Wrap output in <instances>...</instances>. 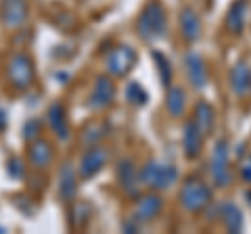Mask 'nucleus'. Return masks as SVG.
I'll return each mask as SVG.
<instances>
[{"label":"nucleus","mask_w":251,"mask_h":234,"mask_svg":"<svg viewBox=\"0 0 251 234\" xmlns=\"http://www.w3.org/2000/svg\"><path fill=\"white\" fill-rule=\"evenodd\" d=\"M136 32L147 42L159 40L168 32V15L159 0H149L136 19Z\"/></svg>","instance_id":"f257e3e1"},{"label":"nucleus","mask_w":251,"mask_h":234,"mask_svg":"<svg viewBox=\"0 0 251 234\" xmlns=\"http://www.w3.org/2000/svg\"><path fill=\"white\" fill-rule=\"evenodd\" d=\"M191 119L197 123L203 134L209 136L211 132H214V128H216V109L211 107L207 100H199V103L195 105V109H193Z\"/></svg>","instance_id":"4be33fe9"},{"label":"nucleus","mask_w":251,"mask_h":234,"mask_svg":"<svg viewBox=\"0 0 251 234\" xmlns=\"http://www.w3.org/2000/svg\"><path fill=\"white\" fill-rule=\"evenodd\" d=\"M178 201L188 213H201L211 205L214 192H211L207 182H203L199 176H188L180 186Z\"/></svg>","instance_id":"f03ea898"},{"label":"nucleus","mask_w":251,"mask_h":234,"mask_svg":"<svg viewBox=\"0 0 251 234\" xmlns=\"http://www.w3.org/2000/svg\"><path fill=\"white\" fill-rule=\"evenodd\" d=\"M205 134L199 130V126L193 119H188L182 128V151L186 159H199L203 153V144H205Z\"/></svg>","instance_id":"f8f14e48"},{"label":"nucleus","mask_w":251,"mask_h":234,"mask_svg":"<svg viewBox=\"0 0 251 234\" xmlns=\"http://www.w3.org/2000/svg\"><path fill=\"white\" fill-rule=\"evenodd\" d=\"M184 69H186V77L191 82L193 88H205L207 82H209V71H207V65L203 61L201 54L197 52H186L184 54Z\"/></svg>","instance_id":"ddd939ff"},{"label":"nucleus","mask_w":251,"mask_h":234,"mask_svg":"<svg viewBox=\"0 0 251 234\" xmlns=\"http://www.w3.org/2000/svg\"><path fill=\"white\" fill-rule=\"evenodd\" d=\"M166 109L172 117H182L186 111V92L182 86H168Z\"/></svg>","instance_id":"5701e85b"},{"label":"nucleus","mask_w":251,"mask_h":234,"mask_svg":"<svg viewBox=\"0 0 251 234\" xmlns=\"http://www.w3.org/2000/svg\"><path fill=\"white\" fill-rule=\"evenodd\" d=\"M109 161V153L107 149H103L100 144H92L86 146V151L80 159V167H77V174H80L82 180H90V178L99 176L100 171L105 169Z\"/></svg>","instance_id":"6e6552de"},{"label":"nucleus","mask_w":251,"mask_h":234,"mask_svg":"<svg viewBox=\"0 0 251 234\" xmlns=\"http://www.w3.org/2000/svg\"><path fill=\"white\" fill-rule=\"evenodd\" d=\"M6 171H9L11 178H21V174H23L21 159H19V157H11L9 163H6Z\"/></svg>","instance_id":"c85d7f7f"},{"label":"nucleus","mask_w":251,"mask_h":234,"mask_svg":"<svg viewBox=\"0 0 251 234\" xmlns=\"http://www.w3.org/2000/svg\"><path fill=\"white\" fill-rule=\"evenodd\" d=\"M126 100L134 107H145L149 103V92L138 82H128V86H126Z\"/></svg>","instance_id":"a878e982"},{"label":"nucleus","mask_w":251,"mask_h":234,"mask_svg":"<svg viewBox=\"0 0 251 234\" xmlns=\"http://www.w3.org/2000/svg\"><path fill=\"white\" fill-rule=\"evenodd\" d=\"M230 88L237 96H247L251 92V67L245 61H239L230 69Z\"/></svg>","instance_id":"412c9836"},{"label":"nucleus","mask_w":251,"mask_h":234,"mask_svg":"<svg viewBox=\"0 0 251 234\" xmlns=\"http://www.w3.org/2000/svg\"><path fill=\"white\" fill-rule=\"evenodd\" d=\"M203 25H201V17L197 15V11L191 9V6H184L180 11V34L188 44H195L201 38Z\"/></svg>","instance_id":"aec40b11"},{"label":"nucleus","mask_w":251,"mask_h":234,"mask_svg":"<svg viewBox=\"0 0 251 234\" xmlns=\"http://www.w3.org/2000/svg\"><path fill=\"white\" fill-rule=\"evenodd\" d=\"M115 180L120 184V188L128 194L130 199L140 197V169H136L132 159H120L115 167Z\"/></svg>","instance_id":"1a4fd4ad"},{"label":"nucleus","mask_w":251,"mask_h":234,"mask_svg":"<svg viewBox=\"0 0 251 234\" xmlns=\"http://www.w3.org/2000/svg\"><path fill=\"white\" fill-rule=\"evenodd\" d=\"M54 157V151H52V144L49 140H44L42 136H38L36 140H31L29 146H27V159L31 163L34 169H46L52 163Z\"/></svg>","instance_id":"f3484780"},{"label":"nucleus","mask_w":251,"mask_h":234,"mask_svg":"<svg viewBox=\"0 0 251 234\" xmlns=\"http://www.w3.org/2000/svg\"><path fill=\"white\" fill-rule=\"evenodd\" d=\"M77 178L80 174H75V169L72 163H63V167L59 171V186H57V194L63 203H72L77 197Z\"/></svg>","instance_id":"a211bd4d"},{"label":"nucleus","mask_w":251,"mask_h":234,"mask_svg":"<svg viewBox=\"0 0 251 234\" xmlns=\"http://www.w3.org/2000/svg\"><path fill=\"white\" fill-rule=\"evenodd\" d=\"M151 57L155 61V67H157V73H159L161 84L168 88V86H172V65H170L168 57L163 52H159V50H153Z\"/></svg>","instance_id":"393cba45"},{"label":"nucleus","mask_w":251,"mask_h":234,"mask_svg":"<svg viewBox=\"0 0 251 234\" xmlns=\"http://www.w3.org/2000/svg\"><path fill=\"white\" fill-rule=\"evenodd\" d=\"M113 98H115V82L111 80V75L109 73L99 75L97 80H94L88 105L92 109H105L113 103Z\"/></svg>","instance_id":"9b49d317"},{"label":"nucleus","mask_w":251,"mask_h":234,"mask_svg":"<svg viewBox=\"0 0 251 234\" xmlns=\"http://www.w3.org/2000/svg\"><path fill=\"white\" fill-rule=\"evenodd\" d=\"M239 176H241V180L245 182V184H251V153L247 155L245 159L241 161V167H239Z\"/></svg>","instance_id":"cd10ccee"},{"label":"nucleus","mask_w":251,"mask_h":234,"mask_svg":"<svg viewBox=\"0 0 251 234\" xmlns=\"http://www.w3.org/2000/svg\"><path fill=\"white\" fill-rule=\"evenodd\" d=\"M94 209L88 201H72L69 203V211H67V226L69 230H84L88 228V224L92 222Z\"/></svg>","instance_id":"6ab92c4d"},{"label":"nucleus","mask_w":251,"mask_h":234,"mask_svg":"<svg viewBox=\"0 0 251 234\" xmlns=\"http://www.w3.org/2000/svg\"><path fill=\"white\" fill-rule=\"evenodd\" d=\"M40 132H42V121L40 119H27L21 128V136H23V140L31 142V140H36L38 136H40Z\"/></svg>","instance_id":"bb28decb"},{"label":"nucleus","mask_w":251,"mask_h":234,"mask_svg":"<svg viewBox=\"0 0 251 234\" xmlns=\"http://www.w3.org/2000/svg\"><path fill=\"white\" fill-rule=\"evenodd\" d=\"M122 228H124V232H128V234H136L140 228H143V224H138L136 220H134V217H128V220H126L124 224H122Z\"/></svg>","instance_id":"c756f323"},{"label":"nucleus","mask_w":251,"mask_h":234,"mask_svg":"<svg viewBox=\"0 0 251 234\" xmlns=\"http://www.w3.org/2000/svg\"><path fill=\"white\" fill-rule=\"evenodd\" d=\"M46 121H49L52 134L59 140H63V142L69 140V136H72V126H69V117H67L65 107L61 103H52L46 109Z\"/></svg>","instance_id":"2eb2a0df"},{"label":"nucleus","mask_w":251,"mask_h":234,"mask_svg":"<svg viewBox=\"0 0 251 234\" xmlns=\"http://www.w3.org/2000/svg\"><path fill=\"white\" fill-rule=\"evenodd\" d=\"M218 220L222 224V228L230 234H239L243 230V226H245V220H243V211L237 203L232 201H224L218 205Z\"/></svg>","instance_id":"4468645a"},{"label":"nucleus","mask_w":251,"mask_h":234,"mask_svg":"<svg viewBox=\"0 0 251 234\" xmlns=\"http://www.w3.org/2000/svg\"><path fill=\"white\" fill-rule=\"evenodd\" d=\"M209 176L216 188H226L232 182V171H230V153H228V142L222 138L214 144L211 151V161H209Z\"/></svg>","instance_id":"423d86ee"},{"label":"nucleus","mask_w":251,"mask_h":234,"mask_svg":"<svg viewBox=\"0 0 251 234\" xmlns=\"http://www.w3.org/2000/svg\"><path fill=\"white\" fill-rule=\"evenodd\" d=\"M107 132H109V126H107L105 121H94V123H90V126L84 128V132H82V144L84 146L99 144L100 140L107 136Z\"/></svg>","instance_id":"b1692460"},{"label":"nucleus","mask_w":251,"mask_h":234,"mask_svg":"<svg viewBox=\"0 0 251 234\" xmlns=\"http://www.w3.org/2000/svg\"><path fill=\"white\" fill-rule=\"evenodd\" d=\"M4 73H6V82L15 90H27L36 82V63L27 52H13L6 59Z\"/></svg>","instance_id":"20e7f679"},{"label":"nucleus","mask_w":251,"mask_h":234,"mask_svg":"<svg viewBox=\"0 0 251 234\" xmlns=\"http://www.w3.org/2000/svg\"><path fill=\"white\" fill-rule=\"evenodd\" d=\"M247 13H249V4L247 0H234L228 6V13L224 17V27L230 36H241L245 32L247 25Z\"/></svg>","instance_id":"dca6fc26"},{"label":"nucleus","mask_w":251,"mask_h":234,"mask_svg":"<svg viewBox=\"0 0 251 234\" xmlns=\"http://www.w3.org/2000/svg\"><path fill=\"white\" fill-rule=\"evenodd\" d=\"M163 209V199L159 197V192H147V194H140V197L134 199V209H132V217L138 222V224H151L159 217Z\"/></svg>","instance_id":"0eeeda50"},{"label":"nucleus","mask_w":251,"mask_h":234,"mask_svg":"<svg viewBox=\"0 0 251 234\" xmlns=\"http://www.w3.org/2000/svg\"><path fill=\"white\" fill-rule=\"evenodd\" d=\"M178 180V169L172 163L159 161V159H149L143 167H140V182H143L149 190L163 192L174 186Z\"/></svg>","instance_id":"7ed1b4c3"},{"label":"nucleus","mask_w":251,"mask_h":234,"mask_svg":"<svg viewBox=\"0 0 251 234\" xmlns=\"http://www.w3.org/2000/svg\"><path fill=\"white\" fill-rule=\"evenodd\" d=\"M136 63H138V54L130 44H117L115 48L109 50V54L105 57L107 73L111 77H117V80L128 77L132 71H134Z\"/></svg>","instance_id":"39448f33"},{"label":"nucleus","mask_w":251,"mask_h":234,"mask_svg":"<svg viewBox=\"0 0 251 234\" xmlns=\"http://www.w3.org/2000/svg\"><path fill=\"white\" fill-rule=\"evenodd\" d=\"M6 126H9V113H6L4 109L0 107V134L6 130Z\"/></svg>","instance_id":"7c9ffc66"},{"label":"nucleus","mask_w":251,"mask_h":234,"mask_svg":"<svg viewBox=\"0 0 251 234\" xmlns=\"http://www.w3.org/2000/svg\"><path fill=\"white\" fill-rule=\"evenodd\" d=\"M29 17L27 0H0V23L6 29H17Z\"/></svg>","instance_id":"9d476101"}]
</instances>
